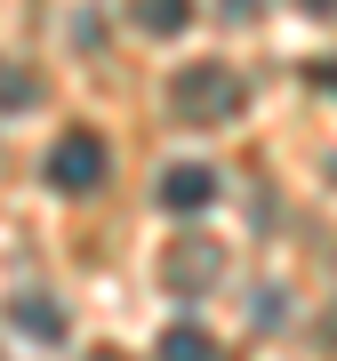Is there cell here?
Listing matches in <instances>:
<instances>
[{
    "instance_id": "cell-1",
    "label": "cell",
    "mask_w": 337,
    "mask_h": 361,
    "mask_svg": "<svg viewBox=\"0 0 337 361\" xmlns=\"http://www.w3.org/2000/svg\"><path fill=\"white\" fill-rule=\"evenodd\" d=\"M168 104H177L185 121H233L249 104V89H241V73H225V65H185L168 80Z\"/></svg>"
},
{
    "instance_id": "cell-10",
    "label": "cell",
    "mask_w": 337,
    "mask_h": 361,
    "mask_svg": "<svg viewBox=\"0 0 337 361\" xmlns=\"http://www.w3.org/2000/svg\"><path fill=\"white\" fill-rule=\"evenodd\" d=\"M298 8H313V16H329V8H337V0H298Z\"/></svg>"
},
{
    "instance_id": "cell-5",
    "label": "cell",
    "mask_w": 337,
    "mask_h": 361,
    "mask_svg": "<svg viewBox=\"0 0 337 361\" xmlns=\"http://www.w3.org/2000/svg\"><path fill=\"white\" fill-rule=\"evenodd\" d=\"M8 322L32 337V345H56V337H65V305H56V297H40V289H25L8 305Z\"/></svg>"
},
{
    "instance_id": "cell-2",
    "label": "cell",
    "mask_w": 337,
    "mask_h": 361,
    "mask_svg": "<svg viewBox=\"0 0 337 361\" xmlns=\"http://www.w3.org/2000/svg\"><path fill=\"white\" fill-rule=\"evenodd\" d=\"M104 169H113V161H104V137L97 129H65L56 153H49V185H56V193H97Z\"/></svg>"
},
{
    "instance_id": "cell-6",
    "label": "cell",
    "mask_w": 337,
    "mask_h": 361,
    "mask_svg": "<svg viewBox=\"0 0 337 361\" xmlns=\"http://www.w3.org/2000/svg\"><path fill=\"white\" fill-rule=\"evenodd\" d=\"M153 361H225V353H217V337H209L201 322H177V329H161Z\"/></svg>"
},
{
    "instance_id": "cell-8",
    "label": "cell",
    "mask_w": 337,
    "mask_h": 361,
    "mask_svg": "<svg viewBox=\"0 0 337 361\" xmlns=\"http://www.w3.org/2000/svg\"><path fill=\"white\" fill-rule=\"evenodd\" d=\"M32 97H40V89H32V73H16V65L0 73V113H25Z\"/></svg>"
},
{
    "instance_id": "cell-9",
    "label": "cell",
    "mask_w": 337,
    "mask_h": 361,
    "mask_svg": "<svg viewBox=\"0 0 337 361\" xmlns=\"http://www.w3.org/2000/svg\"><path fill=\"white\" fill-rule=\"evenodd\" d=\"M313 80H321V89H329V97H337V65H313Z\"/></svg>"
},
{
    "instance_id": "cell-7",
    "label": "cell",
    "mask_w": 337,
    "mask_h": 361,
    "mask_svg": "<svg viewBox=\"0 0 337 361\" xmlns=\"http://www.w3.org/2000/svg\"><path fill=\"white\" fill-rule=\"evenodd\" d=\"M185 25H193V0H137V32L168 40V32H185Z\"/></svg>"
},
{
    "instance_id": "cell-11",
    "label": "cell",
    "mask_w": 337,
    "mask_h": 361,
    "mask_svg": "<svg viewBox=\"0 0 337 361\" xmlns=\"http://www.w3.org/2000/svg\"><path fill=\"white\" fill-rule=\"evenodd\" d=\"M89 361H129V353H113V345H97V353H89Z\"/></svg>"
},
{
    "instance_id": "cell-4",
    "label": "cell",
    "mask_w": 337,
    "mask_h": 361,
    "mask_svg": "<svg viewBox=\"0 0 337 361\" xmlns=\"http://www.w3.org/2000/svg\"><path fill=\"white\" fill-rule=\"evenodd\" d=\"M217 273H225V249H209V241L168 249V289H185V297H193V289H209V281H217Z\"/></svg>"
},
{
    "instance_id": "cell-3",
    "label": "cell",
    "mask_w": 337,
    "mask_h": 361,
    "mask_svg": "<svg viewBox=\"0 0 337 361\" xmlns=\"http://www.w3.org/2000/svg\"><path fill=\"white\" fill-rule=\"evenodd\" d=\"M209 201H217V169H201V161L161 169V209H177V217H201Z\"/></svg>"
}]
</instances>
